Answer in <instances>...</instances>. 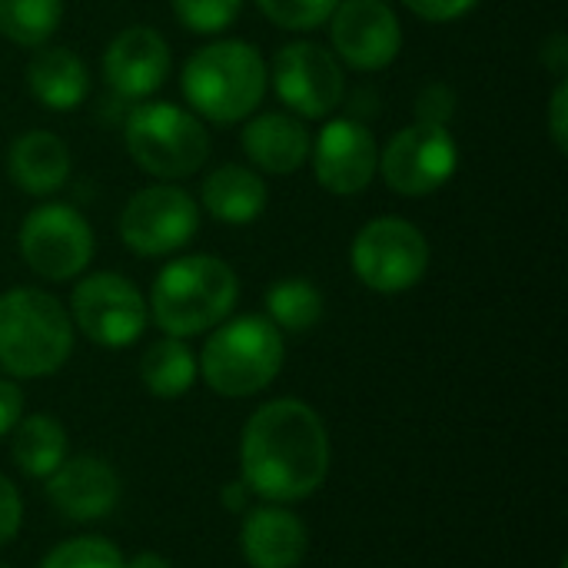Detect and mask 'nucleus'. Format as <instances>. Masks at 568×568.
I'll return each mask as SVG.
<instances>
[{
	"mask_svg": "<svg viewBox=\"0 0 568 568\" xmlns=\"http://www.w3.org/2000/svg\"><path fill=\"white\" fill-rule=\"evenodd\" d=\"M243 483L253 496L290 506L310 499L329 473V436L313 406L273 399L243 426Z\"/></svg>",
	"mask_w": 568,
	"mask_h": 568,
	"instance_id": "f257e3e1",
	"label": "nucleus"
},
{
	"mask_svg": "<svg viewBox=\"0 0 568 568\" xmlns=\"http://www.w3.org/2000/svg\"><path fill=\"white\" fill-rule=\"evenodd\" d=\"M240 280L230 263L210 253L180 256L160 270L150 290V313L166 336L186 339L216 329L236 306Z\"/></svg>",
	"mask_w": 568,
	"mask_h": 568,
	"instance_id": "f03ea898",
	"label": "nucleus"
},
{
	"mask_svg": "<svg viewBox=\"0 0 568 568\" xmlns=\"http://www.w3.org/2000/svg\"><path fill=\"white\" fill-rule=\"evenodd\" d=\"M270 87L263 53L246 40H213L183 67V97L210 123H240L256 113Z\"/></svg>",
	"mask_w": 568,
	"mask_h": 568,
	"instance_id": "7ed1b4c3",
	"label": "nucleus"
},
{
	"mask_svg": "<svg viewBox=\"0 0 568 568\" xmlns=\"http://www.w3.org/2000/svg\"><path fill=\"white\" fill-rule=\"evenodd\" d=\"M73 353V320L43 290L17 286L0 296V369L13 379L53 376Z\"/></svg>",
	"mask_w": 568,
	"mask_h": 568,
	"instance_id": "20e7f679",
	"label": "nucleus"
},
{
	"mask_svg": "<svg viewBox=\"0 0 568 568\" xmlns=\"http://www.w3.org/2000/svg\"><path fill=\"white\" fill-rule=\"evenodd\" d=\"M283 369V333L266 316H236L220 323L200 356L206 386L243 399L263 393Z\"/></svg>",
	"mask_w": 568,
	"mask_h": 568,
	"instance_id": "39448f33",
	"label": "nucleus"
},
{
	"mask_svg": "<svg viewBox=\"0 0 568 568\" xmlns=\"http://www.w3.org/2000/svg\"><path fill=\"white\" fill-rule=\"evenodd\" d=\"M133 163L156 180H186L210 160L203 120L176 103H140L123 126Z\"/></svg>",
	"mask_w": 568,
	"mask_h": 568,
	"instance_id": "423d86ee",
	"label": "nucleus"
},
{
	"mask_svg": "<svg viewBox=\"0 0 568 568\" xmlns=\"http://www.w3.org/2000/svg\"><path fill=\"white\" fill-rule=\"evenodd\" d=\"M353 273L383 296L413 290L429 270V243L419 226L399 216L369 220L349 246Z\"/></svg>",
	"mask_w": 568,
	"mask_h": 568,
	"instance_id": "0eeeda50",
	"label": "nucleus"
},
{
	"mask_svg": "<svg viewBox=\"0 0 568 568\" xmlns=\"http://www.w3.org/2000/svg\"><path fill=\"white\" fill-rule=\"evenodd\" d=\"M93 253L97 240L90 223L67 203H43L20 226V256L40 280H73L90 266Z\"/></svg>",
	"mask_w": 568,
	"mask_h": 568,
	"instance_id": "6e6552de",
	"label": "nucleus"
},
{
	"mask_svg": "<svg viewBox=\"0 0 568 568\" xmlns=\"http://www.w3.org/2000/svg\"><path fill=\"white\" fill-rule=\"evenodd\" d=\"M200 230L196 200L170 183L143 186L120 213V240L136 256H170L183 250Z\"/></svg>",
	"mask_w": 568,
	"mask_h": 568,
	"instance_id": "1a4fd4ad",
	"label": "nucleus"
},
{
	"mask_svg": "<svg viewBox=\"0 0 568 568\" xmlns=\"http://www.w3.org/2000/svg\"><path fill=\"white\" fill-rule=\"evenodd\" d=\"M70 313L77 329L103 349L133 346L150 320L143 293L120 273L83 276L73 290Z\"/></svg>",
	"mask_w": 568,
	"mask_h": 568,
	"instance_id": "9d476101",
	"label": "nucleus"
},
{
	"mask_svg": "<svg viewBox=\"0 0 568 568\" xmlns=\"http://www.w3.org/2000/svg\"><path fill=\"white\" fill-rule=\"evenodd\" d=\"M270 83L283 106H290L300 120H323L346 97L343 63L329 47L313 40L286 43L273 60Z\"/></svg>",
	"mask_w": 568,
	"mask_h": 568,
	"instance_id": "9b49d317",
	"label": "nucleus"
},
{
	"mask_svg": "<svg viewBox=\"0 0 568 568\" xmlns=\"http://www.w3.org/2000/svg\"><path fill=\"white\" fill-rule=\"evenodd\" d=\"M459 166V146L449 126L413 123L393 133L379 153V170L386 186L399 196H429L453 180Z\"/></svg>",
	"mask_w": 568,
	"mask_h": 568,
	"instance_id": "f8f14e48",
	"label": "nucleus"
},
{
	"mask_svg": "<svg viewBox=\"0 0 568 568\" xmlns=\"http://www.w3.org/2000/svg\"><path fill=\"white\" fill-rule=\"evenodd\" d=\"M336 60L353 70H383L403 50V23L386 0H339L329 17Z\"/></svg>",
	"mask_w": 568,
	"mask_h": 568,
	"instance_id": "ddd939ff",
	"label": "nucleus"
},
{
	"mask_svg": "<svg viewBox=\"0 0 568 568\" xmlns=\"http://www.w3.org/2000/svg\"><path fill=\"white\" fill-rule=\"evenodd\" d=\"M313 173L326 193L356 196L363 193L376 170H379V146L376 136L359 120H326L310 146Z\"/></svg>",
	"mask_w": 568,
	"mask_h": 568,
	"instance_id": "4468645a",
	"label": "nucleus"
},
{
	"mask_svg": "<svg viewBox=\"0 0 568 568\" xmlns=\"http://www.w3.org/2000/svg\"><path fill=\"white\" fill-rule=\"evenodd\" d=\"M170 67V43L143 23L120 30L103 53V77L126 100H146L150 93H156L166 83Z\"/></svg>",
	"mask_w": 568,
	"mask_h": 568,
	"instance_id": "2eb2a0df",
	"label": "nucleus"
},
{
	"mask_svg": "<svg viewBox=\"0 0 568 568\" xmlns=\"http://www.w3.org/2000/svg\"><path fill=\"white\" fill-rule=\"evenodd\" d=\"M43 483H47V499L53 503V509L73 523L106 519L120 499L116 473L97 456L63 459Z\"/></svg>",
	"mask_w": 568,
	"mask_h": 568,
	"instance_id": "dca6fc26",
	"label": "nucleus"
},
{
	"mask_svg": "<svg viewBox=\"0 0 568 568\" xmlns=\"http://www.w3.org/2000/svg\"><path fill=\"white\" fill-rule=\"evenodd\" d=\"M306 526L276 503L243 516L240 552L253 568H296L306 559Z\"/></svg>",
	"mask_w": 568,
	"mask_h": 568,
	"instance_id": "f3484780",
	"label": "nucleus"
},
{
	"mask_svg": "<svg viewBox=\"0 0 568 568\" xmlns=\"http://www.w3.org/2000/svg\"><path fill=\"white\" fill-rule=\"evenodd\" d=\"M240 146L253 166L276 176H290L310 160L313 136L296 113H256L246 116Z\"/></svg>",
	"mask_w": 568,
	"mask_h": 568,
	"instance_id": "a211bd4d",
	"label": "nucleus"
},
{
	"mask_svg": "<svg viewBox=\"0 0 568 568\" xmlns=\"http://www.w3.org/2000/svg\"><path fill=\"white\" fill-rule=\"evenodd\" d=\"M7 173L23 193L50 196L70 176V150L50 130H27L7 150Z\"/></svg>",
	"mask_w": 568,
	"mask_h": 568,
	"instance_id": "6ab92c4d",
	"label": "nucleus"
},
{
	"mask_svg": "<svg viewBox=\"0 0 568 568\" xmlns=\"http://www.w3.org/2000/svg\"><path fill=\"white\" fill-rule=\"evenodd\" d=\"M27 90L40 106L70 113L83 106L90 93V73L70 47H37L33 60L27 63Z\"/></svg>",
	"mask_w": 568,
	"mask_h": 568,
	"instance_id": "aec40b11",
	"label": "nucleus"
},
{
	"mask_svg": "<svg viewBox=\"0 0 568 568\" xmlns=\"http://www.w3.org/2000/svg\"><path fill=\"white\" fill-rule=\"evenodd\" d=\"M203 210L230 226H246L253 220L263 216L270 193L266 183L256 170L243 166V163H223L216 166L206 180H203Z\"/></svg>",
	"mask_w": 568,
	"mask_h": 568,
	"instance_id": "412c9836",
	"label": "nucleus"
},
{
	"mask_svg": "<svg viewBox=\"0 0 568 568\" xmlns=\"http://www.w3.org/2000/svg\"><path fill=\"white\" fill-rule=\"evenodd\" d=\"M67 459V433L53 416H27L13 426V463L30 479H47Z\"/></svg>",
	"mask_w": 568,
	"mask_h": 568,
	"instance_id": "4be33fe9",
	"label": "nucleus"
},
{
	"mask_svg": "<svg viewBox=\"0 0 568 568\" xmlns=\"http://www.w3.org/2000/svg\"><path fill=\"white\" fill-rule=\"evenodd\" d=\"M140 379L153 396L180 399L183 393H190V386L196 379V356L176 336L156 339L140 359Z\"/></svg>",
	"mask_w": 568,
	"mask_h": 568,
	"instance_id": "5701e85b",
	"label": "nucleus"
},
{
	"mask_svg": "<svg viewBox=\"0 0 568 568\" xmlns=\"http://www.w3.org/2000/svg\"><path fill=\"white\" fill-rule=\"evenodd\" d=\"M323 293L310 280H280L266 290V320L286 333H306L323 320Z\"/></svg>",
	"mask_w": 568,
	"mask_h": 568,
	"instance_id": "b1692460",
	"label": "nucleus"
},
{
	"mask_svg": "<svg viewBox=\"0 0 568 568\" xmlns=\"http://www.w3.org/2000/svg\"><path fill=\"white\" fill-rule=\"evenodd\" d=\"M63 20V0H0V33L20 47H43Z\"/></svg>",
	"mask_w": 568,
	"mask_h": 568,
	"instance_id": "393cba45",
	"label": "nucleus"
},
{
	"mask_svg": "<svg viewBox=\"0 0 568 568\" xmlns=\"http://www.w3.org/2000/svg\"><path fill=\"white\" fill-rule=\"evenodd\" d=\"M336 3L339 0H256V7L263 10L270 23H276L280 30H293V33L320 30L323 23H329Z\"/></svg>",
	"mask_w": 568,
	"mask_h": 568,
	"instance_id": "a878e982",
	"label": "nucleus"
},
{
	"mask_svg": "<svg viewBox=\"0 0 568 568\" xmlns=\"http://www.w3.org/2000/svg\"><path fill=\"white\" fill-rule=\"evenodd\" d=\"M40 568H123V556L113 542L100 536H80L60 542Z\"/></svg>",
	"mask_w": 568,
	"mask_h": 568,
	"instance_id": "bb28decb",
	"label": "nucleus"
},
{
	"mask_svg": "<svg viewBox=\"0 0 568 568\" xmlns=\"http://www.w3.org/2000/svg\"><path fill=\"white\" fill-rule=\"evenodd\" d=\"M176 20L200 37L223 33L243 10V0H170Z\"/></svg>",
	"mask_w": 568,
	"mask_h": 568,
	"instance_id": "cd10ccee",
	"label": "nucleus"
},
{
	"mask_svg": "<svg viewBox=\"0 0 568 568\" xmlns=\"http://www.w3.org/2000/svg\"><path fill=\"white\" fill-rule=\"evenodd\" d=\"M456 113V90L449 83H426L423 93L416 97V123H436V126H449Z\"/></svg>",
	"mask_w": 568,
	"mask_h": 568,
	"instance_id": "c85d7f7f",
	"label": "nucleus"
},
{
	"mask_svg": "<svg viewBox=\"0 0 568 568\" xmlns=\"http://www.w3.org/2000/svg\"><path fill=\"white\" fill-rule=\"evenodd\" d=\"M403 3L429 23H449V20H459L463 13H469L479 0H403Z\"/></svg>",
	"mask_w": 568,
	"mask_h": 568,
	"instance_id": "c756f323",
	"label": "nucleus"
},
{
	"mask_svg": "<svg viewBox=\"0 0 568 568\" xmlns=\"http://www.w3.org/2000/svg\"><path fill=\"white\" fill-rule=\"evenodd\" d=\"M20 519H23V503L17 486L0 473V546L10 542L20 532Z\"/></svg>",
	"mask_w": 568,
	"mask_h": 568,
	"instance_id": "7c9ffc66",
	"label": "nucleus"
},
{
	"mask_svg": "<svg viewBox=\"0 0 568 568\" xmlns=\"http://www.w3.org/2000/svg\"><path fill=\"white\" fill-rule=\"evenodd\" d=\"M549 136L556 143L559 153L568 150V83L559 80L552 100H549Z\"/></svg>",
	"mask_w": 568,
	"mask_h": 568,
	"instance_id": "2f4dec72",
	"label": "nucleus"
},
{
	"mask_svg": "<svg viewBox=\"0 0 568 568\" xmlns=\"http://www.w3.org/2000/svg\"><path fill=\"white\" fill-rule=\"evenodd\" d=\"M20 419H23V393L10 379H0V439L13 433Z\"/></svg>",
	"mask_w": 568,
	"mask_h": 568,
	"instance_id": "473e14b6",
	"label": "nucleus"
},
{
	"mask_svg": "<svg viewBox=\"0 0 568 568\" xmlns=\"http://www.w3.org/2000/svg\"><path fill=\"white\" fill-rule=\"evenodd\" d=\"M542 63L556 73V77H566L568 70V37L566 33H552L549 43L542 47Z\"/></svg>",
	"mask_w": 568,
	"mask_h": 568,
	"instance_id": "72a5a7b5",
	"label": "nucleus"
},
{
	"mask_svg": "<svg viewBox=\"0 0 568 568\" xmlns=\"http://www.w3.org/2000/svg\"><path fill=\"white\" fill-rule=\"evenodd\" d=\"M250 496H253V493H250V489H246V483L240 479V483L226 486L220 499H223V506H226V509H233V513H250V509H246V499H250Z\"/></svg>",
	"mask_w": 568,
	"mask_h": 568,
	"instance_id": "f704fd0d",
	"label": "nucleus"
},
{
	"mask_svg": "<svg viewBox=\"0 0 568 568\" xmlns=\"http://www.w3.org/2000/svg\"><path fill=\"white\" fill-rule=\"evenodd\" d=\"M123 568H173L163 556H156V552H140V556H133L130 562H123Z\"/></svg>",
	"mask_w": 568,
	"mask_h": 568,
	"instance_id": "c9c22d12",
	"label": "nucleus"
},
{
	"mask_svg": "<svg viewBox=\"0 0 568 568\" xmlns=\"http://www.w3.org/2000/svg\"><path fill=\"white\" fill-rule=\"evenodd\" d=\"M0 568H10V566H7V562H0Z\"/></svg>",
	"mask_w": 568,
	"mask_h": 568,
	"instance_id": "e433bc0d",
	"label": "nucleus"
}]
</instances>
